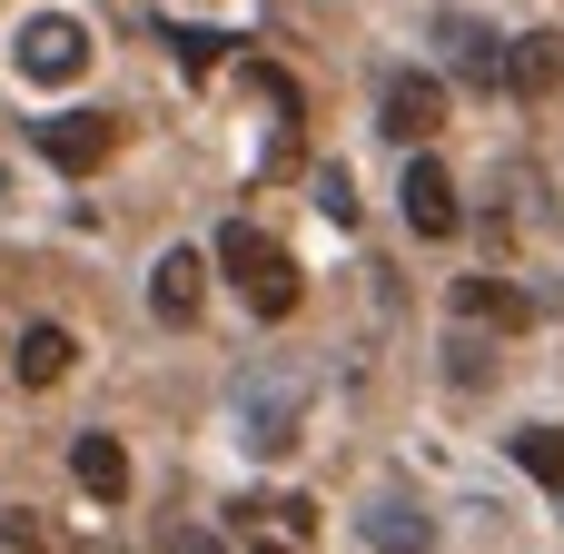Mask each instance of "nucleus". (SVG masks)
Segmentation results:
<instances>
[{
    "instance_id": "7",
    "label": "nucleus",
    "mask_w": 564,
    "mask_h": 554,
    "mask_svg": "<svg viewBox=\"0 0 564 554\" xmlns=\"http://www.w3.org/2000/svg\"><path fill=\"white\" fill-rule=\"evenodd\" d=\"M506 89L516 99H555L564 89V30H516L506 40Z\"/></svg>"
},
{
    "instance_id": "12",
    "label": "nucleus",
    "mask_w": 564,
    "mask_h": 554,
    "mask_svg": "<svg viewBox=\"0 0 564 554\" xmlns=\"http://www.w3.org/2000/svg\"><path fill=\"white\" fill-rule=\"evenodd\" d=\"M69 476H79L99 506H119V496H129V456H119V436H79V446H69Z\"/></svg>"
},
{
    "instance_id": "10",
    "label": "nucleus",
    "mask_w": 564,
    "mask_h": 554,
    "mask_svg": "<svg viewBox=\"0 0 564 554\" xmlns=\"http://www.w3.org/2000/svg\"><path fill=\"white\" fill-rule=\"evenodd\" d=\"M69 357H79V337L40 317V327H20V347H10V377H20V387H59V377H69Z\"/></svg>"
},
{
    "instance_id": "11",
    "label": "nucleus",
    "mask_w": 564,
    "mask_h": 554,
    "mask_svg": "<svg viewBox=\"0 0 564 554\" xmlns=\"http://www.w3.org/2000/svg\"><path fill=\"white\" fill-rule=\"evenodd\" d=\"M446 59H456L476 89H506V40H496V30H476V20H446Z\"/></svg>"
},
{
    "instance_id": "8",
    "label": "nucleus",
    "mask_w": 564,
    "mask_h": 554,
    "mask_svg": "<svg viewBox=\"0 0 564 554\" xmlns=\"http://www.w3.org/2000/svg\"><path fill=\"white\" fill-rule=\"evenodd\" d=\"M198 297H208V258H198V248H169V258L149 268V307H159L169 327H188Z\"/></svg>"
},
{
    "instance_id": "9",
    "label": "nucleus",
    "mask_w": 564,
    "mask_h": 554,
    "mask_svg": "<svg viewBox=\"0 0 564 554\" xmlns=\"http://www.w3.org/2000/svg\"><path fill=\"white\" fill-rule=\"evenodd\" d=\"M367 545H377V554H426V545H436V525H426V506H416V496H397V486H387V496L367 506Z\"/></svg>"
},
{
    "instance_id": "18",
    "label": "nucleus",
    "mask_w": 564,
    "mask_h": 554,
    "mask_svg": "<svg viewBox=\"0 0 564 554\" xmlns=\"http://www.w3.org/2000/svg\"><path fill=\"white\" fill-rule=\"evenodd\" d=\"M268 515H278V535H288V545H307V535H317V506H307V496H278Z\"/></svg>"
},
{
    "instance_id": "3",
    "label": "nucleus",
    "mask_w": 564,
    "mask_h": 554,
    "mask_svg": "<svg viewBox=\"0 0 564 554\" xmlns=\"http://www.w3.org/2000/svg\"><path fill=\"white\" fill-rule=\"evenodd\" d=\"M307 416V377H238V446L248 456H288Z\"/></svg>"
},
{
    "instance_id": "20",
    "label": "nucleus",
    "mask_w": 564,
    "mask_h": 554,
    "mask_svg": "<svg viewBox=\"0 0 564 554\" xmlns=\"http://www.w3.org/2000/svg\"><path fill=\"white\" fill-rule=\"evenodd\" d=\"M248 554H278V545H248Z\"/></svg>"
},
{
    "instance_id": "14",
    "label": "nucleus",
    "mask_w": 564,
    "mask_h": 554,
    "mask_svg": "<svg viewBox=\"0 0 564 554\" xmlns=\"http://www.w3.org/2000/svg\"><path fill=\"white\" fill-rule=\"evenodd\" d=\"M516 466H525L535 486H555V496H564V426H525V436H516Z\"/></svg>"
},
{
    "instance_id": "1",
    "label": "nucleus",
    "mask_w": 564,
    "mask_h": 554,
    "mask_svg": "<svg viewBox=\"0 0 564 554\" xmlns=\"http://www.w3.org/2000/svg\"><path fill=\"white\" fill-rule=\"evenodd\" d=\"M218 268H228V287H238L258 317H297V258H288L268 228L228 218V228H218Z\"/></svg>"
},
{
    "instance_id": "6",
    "label": "nucleus",
    "mask_w": 564,
    "mask_h": 554,
    "mask_svg": "<svg viewBox=\"0 0 564 554\" xmlns=\"http://www.w3.org/2000/svg\"><path fill=\"white\" fill-rule=\"evenodd\" d=\"M397 198H406V228H416V238H456V228H466L456 178H446L436 159H406V188H397Z\"/></svg>"
},
{
    "instance_id": "15",
    "label": "nucleus",
    "mask_w": 564,
    "mask_h": 554,
    "mask_svg": "<svg viewBox=\"0 0 564 554\" xmlns=\"http://www.w3.org/2000/svg\"><path fill=\"white\" fill-rule=\"evenodd\" d=\"M169 40H178V69H188V79H208V69L228 59V40H218V30H169Z\"/></svg>"
},
{
    "instance_id": "2",
    "label": "nucleus",
    "mask_w": 564,
    "mask_h": 554,
    "mask_svg": "<svg viewBox=\"0 0 564 554\" xmlns=\"http://www.w3.org/2000/svg\"><path fill=\"white\" fill-rule=\"evenodd\" d=\"M10 69H20V79H40V89H59V79H79V69H89V30H79L69 10H30V20L10 30Z\"/></svg>"
},
{
    "instance_id": "16",
    "label": "nucleus",
    "mask_w": 564,
    "mask_h": 554,
    "mask_svg": "<svg viewBox=\"0 0 564 554\" xmlns=\"http://www.w3.org/2000/svg\"><path fill=\"white\" fill-rule=\"evenodd\" d=\"M0 545H10V554H59V535H50V525L20 506V515H0Z\"/></svg>"
},
{
    "instance_id": "4",
    "label": "nucleus",
    "mask_w": 564,
    "mask_h": 554,
    "mask_svg": "<svg viewBox=\"0 0 564 554\" xmlns=\"http://www.w3.org/2000/svg\"><path fill=\"white\" fill-rule=\"evenodd\" d=\"M377 119H387V139H397V149H426V139L446 129V89H436L426 69H397V79H387V99H377Z\"/></svg>"
},
{
    "instance_id": "19",
    "label": "nucleus",
    "mask_w": 564,
    "mask_h": 554,
    "mask_svg": "<svg viewBox=\"0 0 564 554\" xmlns=\"http://www.w3.org/2000/svg\"><path fill=\"white\" fill-rule=\"evenodd\" d=\"M178 554H228V545L218 535H178Z\"/></svg>"
},
{
    "instance_id": "17",
    "label": "nucleus",
    "mask_w": 564,
    "mask_h": 554,
    "mask_svg": "<svg viewBox=\"0 0 564 554\" xmlns=\"http://www.w3.org/2000/svg\"><path fill=\"white\" fill-rule=\"evenodd\" d=\"M317 208H327V218H337V228H347V218H357V188H347V169H317Z\"/></svg>"
},
{
    "instance_id": "13",
    "label": "nucleus",
    "mask_w": 564,
    "mask_h": 554,
    "mask_svg": "<svg viewBox=\"0 0 564 554\" xmlns=\"http://www.w3.org/2000/svg\"><path fill=\"white\" fill-rule=\"evenodd\" d=\"M456 317H486V327H525L535 307H525L506 278H466V287H456Z\"/></svg>"
},
{
    "instance_id": "5",
    "label": "nucleus",
    "mask_w": 564,
    "mask_h": 554,
    "mask_svg": "<svg viewBox=\"0 0 564 554\" xmlns=\"http://www.w3.org/2000/svg\"><path fill=\"white\" fill-rule=\"evenodd\" d=\"M40 159L69 169V178H89V169L109 159V119H99V109H59V119H40Z\"/></svg>"
}]
</instances>
